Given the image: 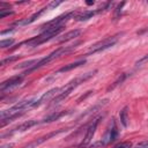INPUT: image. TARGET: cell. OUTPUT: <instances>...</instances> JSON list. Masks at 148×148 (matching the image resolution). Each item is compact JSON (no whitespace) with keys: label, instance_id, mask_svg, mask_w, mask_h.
Here are the masks:
<instances>
[{"label":"cell","instance_id":"cell-1","mask_svg":"<svg viewBox=\"0 0 148 148\" xmlns=\"http://www.w3.org/2000/svg\"><path fill=\"white\" fill-rule=\"evenodd\" d=\"M77 44H79V43H77ZM77 44H75V45H69V46H62V47L57 49L56 51L51 52V53H50L49 56H46L45 58L39 59V60H38V62H37L35 66H32L31 68L27 69V71L24 72V74H28V73H30V72H32V71H35V69H37V68H39V67L44 66V65H47L49 62H51V61H52V60H54L56 58H58V57H60V56H62V54H65V53H67V52H69V51L74 50V49H75V46H76Z\"/></svg>","mask_w":148,"mask_h":148},{"label":"cell","instance_id":"cell-2","mask_svg":"<svg viewBox=\"0 0 148 148\" xmlns=\"http://www.w3.org/2000/svg\"><path fill=\"white\" fill-rule=\"evenodd\" d=\"M64 25H59V27H54V28H50V29H46L44 30L40 35H38L37 37L32 38V39H29L25 42V44L30 45V46H38L47 40H50L51 38L56 37L58 34H60L62 30H64Z\"/></svg>","mask_w":148,"mask_h":148},{"label":"cell","instance_id":"cell-3","mask_svg":"<svg viewBox=\"0 0 148 148\" xmlns=\"http://www.w3.org/2000/svg\"><path fill=\"white\" fill-rule=\"evenodd\" d=\"M117 39H118V35L112 36V37H108V38H105V39H103V40L96 43L95 45H92V46L90 47V50L88 51L87 56H90V54H92V53H97V52L104 51V50H106V49L113 46V45L116 44Z\"/></svg>","mask_w":148,"mask_h":148},{"label":"cell","instance_id":"cell-4","mask_svg":"<svg viewBox=\"0 0 148 148\" xmlns=\"http://www.w3.org/2000/svg\"><path fill=\"white\" fill-rule=\"evenodd\" d=\"M73 15H74L73 12L62 14V15H60V16H58V17H56V18H53V20L46 22V23H44V24L42 25V29H43V30H46V29H50V28H54V27H59V25H64L62 23L66 22L68 18H71Z\"/></svg>","mask_w":148,"mask_h":148},{"label":"cell","instance_id":"cell-5","mask_svg":"<svg viewBox=\"0 0 148 148\" xmlns=\"http://www.w3.org/2000/svg\"><path fill=\"white\" fill-rule=\"evenodd\" d=\"M99 120H101V118L95 119L94 123L88 127L87 133H86V135H84V138H83V140H82V142H81V145H80V148H86V147L89 146L90 141H91L92 138H94V134H95V132H96V128H97V125H98Z\"/></svg>","mask_w":148,"mask_h":148},{"label":"cell","instance_id":"cell-6","mask_svg":"<svg viewBox=\"0 0 148 148\" xmlns=\"http://www.w3.org/2000/svg\"><path fill=\"white\" fill-rule=\"evenodd\" d=\"M22 80H23V76H22V75L13 76V77H10V79H8V80H6V81H3V82L1 83V86H0V90H1V91L10 90V89H13V88L20 86L21 82H22Z\"/></svg>","mask_w":148,"mask_h":148},{"label":"cell","instance_id":"cell-7","mask_svg":"<svg viewBox=\"0 0 148 148\" xmlns=\"http://www.w3.org/2000/svg\"><path fill=\"white\" fill-rule=\"evenodd\" d=\"M60 89H61V88H53V89L49 90L47 92L43 94V95H42V96L36 101V103H35V105H34V106H39V105H40V104H43L44 102H47V101H50L51 98L53 99V97H54L56 95H58V94H59Z\"/></svg>","mask_w":148,"mask_h":148},{"label":"cell","instance_id":"cell-8","mask_svg":"<svg viewBox=\"0 0 148 148\" xmlns=\"http://www.w3.org/2000/svg\"><path fill=\"white\" fill-rule=\"evenodd\" d=\"M64 131H66V130H65V128H61V130H59V131L52 132V133H50V134H47V135H44V136H42V138H39V139H36V140H34L32 142L28 143V145H27L24 148H35V147L39 146L40 143H43L44 141L49 140L50 138H52V136H56V135H57V134H59V133H62Z\"/></svg>","mask_w":148,"mask_h":148},{"label":"cell","instance_id":"cell-9","mask_svg":"<svg viewBox=\"0 0 148 148\" xmlns=\"http://www.w3.org/2000/svg\"><path fill=\"white\" fill-rule=\"evenodd\" d=\"M117 138H118V128H117L114 121H112V127H110V128L108 130V132H106V134H105V138H104V140H103V143L106 145V143H109V142H112V141H114Z\"/></svg>","mask_w":148,"mask_h":148},{"label":"cell","instance_id":"cell-10","mask_svg":"<svg viewBox=\"0 0 148 148\" xmlns=\"http://www.w3.org/2000/svg\"><path fill=\"white\" fill-rule=\"evenodd\" d=\"M80 34H81V31H80V30H77V29H75V30H71V31L66 32L65 35H62L61 37H59V38L57 39V42H59V43L68 42V40H71V39L75 38V37H77Z\"/></svg>","mask_w":148,"mask_h":148},{"label":"cell","instance_id":"cell-11","mask_svg":"<svg viewBox=\"0 0 148 148\" xmlns=\"http://www.w3.org/2000/svg\"><path fill=\"white\" fill-rule=\"evenodd\" d=\"M65 114H67L66 111H57V112H53V113H51L50 116L45 117L40 123H43V124H45V123H52V121H54V120L60 119V118H61L62 116H65Z\"/></svg>","mask_w":148,"mask_h":148},{"label":"cell","instance_id":"cell-12","mask_svg":"<svg viewBox=\"0 0 148 148\" xmlns=\"http://www.w3.org/2000/svg\"><path fill=\"white\" fill-rule=\"evenodd\" d=\"M35 125H37V120H28V121H24L23 124H21L17 127H15L12 133H14V132H24V131L31 128Z\"/></svg>","mask_w":148,"mask_h":148},{"label":"cell","instance_id":"cell-13","mask_svg":"<svg viewBox=\"0 0 148 148\" xmlns=\"http://www.w3.org/2000/svg\"><path fill=\"white\" fill-rule=\"evenodd\" d=\"M83 64H86V60H84V59L77 60V61H75V62H72V64H68V65H66V66L61 67V68H60V69L58 71V73H64V72H68V71H71V69H74V68H76V67H79V66L83 65Z\"/></svg>","mask_w":148,"mask_h":148},{"label":"cell","instance_id":"cell-14","mask_svg":"<svg viewBox=\"0 0 148 148\" xmlns=\"http://www.w3.org/2000/svg\"><path fill=\"white\" fill-rule=\"evenodd\" d=\"M119 119H120V123L123 124L124 127H127L128 125V108L127 106H124L120 112H119Z\"/></svg>","mask_w":148,"mask_h":148},{"label":"cell","instance_id":"cell-15","mask_svg":"<svg viewBox=\"0 0 148 148\" xmlns=\"http://www.w3.org/2000/svg\"><path fill=\"white\" fill-rule=\"evenodd\" d=\"M95 13L96 12H92V10H83L76 15V20L77 21H87V20L91 18L95 15Z\"/></svg>","mask_w":148,"mask_h":148},{"label":"cell","instance_id":"cell-16","mask_svg":"<svg viewBox=\"0 0 148 148\" xmlns=\"http://www.w3.org/2000/svg\"><path fill=\"white\" fill-rule=\"evenodd\" d=\"M21 116H22V112H17V113L10 114V116H8V117H6V118L1 119V126H5L6 124H8V123L13 121V119H16V118H18V117H21Z\"/></svg>","mask_w":148,"mask_h":148},{"label":"cell","instance_id":"cell-17","mask_svg":"<svg viewBox=\"0 0 148 148\" xmlns=\"http://www.w3.org/2000/svg\"><path fill=\"white\" fill-rule=\"evenodd\" d=\"M45 9H46V8H43V9H40L39 12H37V13H35L34 15H31V16H30V17H29L28 20H25V21H23V22H21L20 24H30V23H32V22H34V21H35L36 18H38V17H39V15H40V14H42V13H43V12H44Z\"/></svg>","mask_w":148,"mask_h":148},{"label":"cell","instance_id":"cell-18","mask_svg":"<svg viewBox=\"0 0 148 148\" xmlns=\"http://www.w3.org/2000/svg\"><path fill=\"white\" fill-rule=\"evenodd\" d=\"M38 62V60H36V59H32V60H27V61H24V62H21L18 66H16V68L17 69H21V68H27V67H32V65H36Z\"/></svg>","mask_w":148,"mask_h":148},{"label":"cell","instance_id":"cell-19","mask_svg":"<svg viewBox=\"0 0 148 148\" xmlns=\"http://www.w3.org/2000/svg\"><path fill=\"white\" fill-rule=\"evenodd\" d=\"M125 77H126V74H121V76H119V77H118V79H117V80L113 82V84H112V86L109 88V90H110V89H114V88H116L118 84H120V83H121V82L125 80Z\"/></svg>","mask_w":148,"mask_h":148},{"label":"cell","instance_id":"cell-20","mask_svg":"<svg viewBox=\"0 0 148 148\" xmlns=\"http://www.w3.org/2000/svg\"><path fill=\"white\" fill-rule=\"evenodd\" d=\"M13 43H14L13 39H2V40L0 42V47L5 49V47H7V46H10Z\"/></svg>","mask_w":148,"mask_h":148},{"label":"cell","instance_id":"cell-21","mask_svg":"<svg viewBox=\"0 0 148 148\" xmlns=\"http://www.w3.org/2000/svg\"><path fill=\"white\" fill-rule=\"evenodd\" d=\"M17 58H18V57H9V58H6V59L1 60V66H5V65H6V64H8V62L15 61V60H16Z\"/></svg>","mask_w":148,"mask_h":148},{"label":"cell","instance_id":"cell-22","mask_svg":"<svg viewBox=\"0 0 148 148\" xmlns=\"http://www.w3.org/2000/svg\"><path fill=\"white\" fill-rule=\"evenodd\" d=\"M131 147V142L128 141H125V142H121V143H118L117 146H114V148H130Z\"/></svg>","mask_w":148,"mask_h":148},{"label":"cell","instance_id":"cell-23","mask_svg":"<svg viewBox=\"0 0 148 148\" xmlns=\"http://www.w3.org/2000/svg\"><path fill=\"white\" fill-rule=\"evenodd\" d=\"M61 2H62V1H52V2H50V5L47 6V8H49V9H53V8H56L57 6H59Z\"/></svg>","mask_w":148,"mask_h":148},{"label":"cell","instance_id":"cell-24","mask_svg":"<svg viewBox=\"0 0 148 148\" xmlns=\"http://www.w3.org/2000/svg\"><path fill=\"white\" fill-rule=\"evenodd\" d=\"M146 61H148V54L145 56V57H142L140 60H138V61H136V65H138V66H139V65H142V64L146 62Z\"/></svg>","mask_w":148,"mask_h":148},{"label":"cell","instance_id":"cell-25","mask_svg":"<svg viewBox=\"0 0 148 148\" xmlns=\"http://www.w3.org/2000/svg\"><path fill=\"white\" fill-rule=\"evenodd\" d=\"M10 14H13L12 10H7V12H5V10H0V17H1V18L5 17V16H7V15H10Z\"/></svg>","mask_w":148,"mask_h":148},{"label":"cell","instance_id":"cell-26","mask_svg":"<svg viewBox=\"0 0 148 148\" xmlns=\"http://www.w3.org/2000/svg\"><path fill=\"white\" fill-rule=\"evenodd\" d=\"M124 5H125V2H121V3H120L118 7H117V9H116V14H114V16H116V17L118 16V14H119V12L121 10V7H123Z\"/></svg>","mask_w":148,"mask_h":148},{"label":"cell","instance_id":"cell-27","mask_svg":"<svg viewBox=\"0 0 148 148\" xmlns=\"http://www.w3.org/2000/svg\"><path fill=\"white\" fill-rule=\"evenodd\" d=\"M86 3H87V5H94V1H91V0H89V1H87Z\"/></svg>","mask_w":148,"mask_h":148},{"label":"cell","instance_id":"cell-28","mask_svg":"<svg viewBox=\"0 0 148 148\" xmlns=\"http://www.w3.org/2000/svg\"><path fill=\"white\" fill-rule=\"evenodd\" d=\"M138 148H142V147H138Z\"/></svg>","mask_w":148,"mask_h":148}]
</instances>
